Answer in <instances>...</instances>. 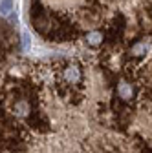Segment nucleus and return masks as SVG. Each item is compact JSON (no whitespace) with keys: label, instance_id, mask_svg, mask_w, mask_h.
<instances>
[{"label":"nucleus","instance_id":"nucleus-1","mask_svg":"<svg viewBox=\"0 0 152 153\" xmlns=\"http://www.w3.org/2000/svg\"><path fill=\"white\" fill-rule=\"evenodd\" d=\"M0 153H152V44L11 60L0 75Z\"/></svg>","mask_w":152,"mask_h":153},{"label":"nucleus","instance_id":"nucleus-3","mask_svg":"<svg viewBox=\"0 0 152 153\" xmlns=\"http://www.w3.org/2000/svg\"><path fill=\"white\" fill-rule=\"evenodd\" d=\"M18 46V36L15 27L0 18V75L6 66L15 59V49Z\"/></svg>","mask_w":152,"mask_h":153},{"label":"nucleus","instance_id":"nucleus-2","mask_svg":"<svg viewBox=\"0 0 152 153\" xmlns=\"http://www.w3.org/2000/svg\"><path fill=\"white\" fill-rule=\"evenodd\" d=\"M28 22L44 42L128 48L152 42V0H28Z\"/></svg>","mask_w":152,"mask_h":153}]
</instances>
